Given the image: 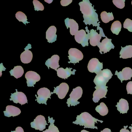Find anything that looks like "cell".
<instances>
[{"instance_id": "cell-11", "label": "cell", "mask_w": 132, "mask_h": 132, "mask_svg": "<svg viewBox=\"0 0 132 132\" xmlns=\"http://www.w3.org/2000/svg\"><path fill=\"white\" fill-rule=\"evenodd\" d=\"M54 89L53 92H51V94L56 93L60 99H64L67 95L69 90V86L65 82H62L59 86L54 87Z\"/></svg>"}, {"instance_id": "cell-16", "label": "cell", "mask_w": 132, "mask_h": 132, "mask_svg": "<svg viewBox=\"0 0 132 132\" xmlns=\"http://www.w3.org/2000/svg\"><path fill=\"white\" fill-rule=\"evenodd\" d=\"M31 48V45L29 44L24 48L25 51L21 54V61L24 64L30 63L33 59V54L29 49Z\"/></svg>"}, {"instance_id": "cell-19", "label": "cell", "mask_w": 132, "mask_h": 132, "mask_svg": "<svg viewBox=\"0 0 132 132\" xmlns=\"http://www.w3.org/2000/svg\"><path fill=\"white\" fill-rule=\"evenodd\" d=\"M60 60V57L57 55H54L52 56L50 59H48L45 62V65L47 66L48 69L49 68L52 69H54L57 71V69L58 68L60 65H59V61Z\"/></svg>"}, {"instance_id": "cell-7", "label": "cell", "mask_w": 132, "mask_h": 132, "mask_svg": "<svg viewBox=\"0 0 132 132\" xmlns=\"http://www.w3.org/2000/svg\"><path fill=\"white\" fill-rule=\"evenodd\" d=\"M69 59L70 61L69 63H79V61H81L83 58V55L82 52L76 48H71L68 52Z\"/></svg>"}, {"instance_id": "cell-29", "label": "cell", "mask_w": 132, "mask_h": 132, "mask_svg": "<svg viewBox=\"0 0 132 132\" xmlns=\"http://www.w3.org/2000/svg\"><path fill=\"white\" fill-rule=\"evenodd\" d=\"M48 120L50 123L48 129H46L45 131H43V132H59L58 128L54 124L55 120L53 119V117L50 118V116H48Z\"/></svg>"}, {"instance_id": "cell-21", "label": "cell", "mask_w": 132, "mask_h": 132, "mask_svg": "<svg viewBox=\"0 0 132 132\" xmlns=\"http://www.w3.org/2000/svg\"><path fill=\"white\" fill-rule=\"evenodd\" d=\"M57 28L54 26L50 27L46 32V38L49 43H53L57 40Z\"/></svg>"}, {"instance_id": "cell-2", "label": "cell", "mask_w": 132, "mask_h": 132, "mask_svg": "<svg viewBox=\"0 0 132 132\" xmlns=\"http://www.w3.org/2000/svg\"><path fill=\"white\" fill-rule=\"evenodd\" d=\"M100 122L102 123L103 121L99 120L93 117L91 114L87 112L82 113L80 115L77 116L76 120L73 122V123L84 126V128L98 129V127L95 126V123Z\"/></svg>"}, {"instance_id": "cell-15", "label": "cell", "mask_w": 132, "mask_h": 132, "mask_svg": "<svg viewBox=\"0 0 132 132\" xmlns=\"http://www.w3.org/2000/svg\"><path fill=\"white\" fill-rule=\"evenodd\" d=\"M115 75L117 76L121 82L124 80H130L132 77V69L129 67H126L122 69V71L118 72L117 71H116Z\"/></svg>"}, {"instance_id": "cell-39", "label": "cell", "mask_w": 132, "mask_h": 132, "mask_svg": "<svg viewBox=\"0 0 132 132\" xmlns=\"http://www.w3.org/2000/svg\"><path fill=\"white\" fill-rule=\"evenodd\" d=\"M45 1L47 2L48 4H51L53 1Z\"/></svg>"}, {"instance_id": "cell-42", "label": "cell", "mask_w": 132, "mask_h": 132, "mask_svg": "<svg viewBox=\"0 0 132 132\" xmlns=\"http://www.w3.org/2000/svg\"><path fill=\"white\" fill-rule=\"evenodd\" d=\"M131 4H132V2H131Z\"/></svg>"}, {"instance_id": "cell-25", "label": "cell", "mask_w": 132, "mask_h": 132, "mask_svg": "<svg viewBox=\"0 0 132 132\" xmlns=\"http://www.w3.org/2000/svg\"><path fill=\"white\" fill-rule=\"evenodd\" d=\"M11 75L14 76L16 78L18 79L21 77L24 73L23 67L21 66H16L10 72Z\"/></svg>"}, {"instance_id": "cell-6", "label": "cell", "mask_w": 132, "mask_h": 132, "mask_svg": "<svg viewBox=\"0 0 132 132\" xmlns=\"http://www.w3.org/2000/svg\"><path fill=\"white\" fill-rule=\"evenodd\" d=\"M38 96L37 97V101L39 104H45L47 105L48 99H51V92L46 88H41L37 92Z\"/></svg>"}, {"instance_id": "cell-1", "label": "cell", "mask_w": 132, "mask_h": 132, "mask_svg": "<svg viewBox=\"0 0 132 132\" xmlns=\"http://www.w3.org/2000/svg\"><path fill=\"white\" fill-rule=\"evenodd\" d=\"M80 6V11L83 14V22L85 25H93V27H97V30H99L100 27L98 14L96 13V10L94 8V6L90 3L89 0H83L82 2L79 3Z\"/></svg>"}, {"instance_id": "cell-26", "label": "cell", "mask_w": 132, "mask_h": 132, "mask_svg": "<svg viewBox=\"0 0 132 132\" xmlns=\"http://www.w3.org/2000/svg\"><path fill=\"white\" fill-rule=\"evenodd\" d=\"M100 17L103 22L105 23H109L114 20L112 13H107L106 11H103L100 14Z\"/></svg>"}, {"instance_id": "cell-8", "label": "cell", "mask_w": 132, "mask_h": 132, "mask_svg": "<svg viewBox=\"0 0 132 132\" xmlns=\"http://www.w3.org/2000/svg\"><path fill=\"white\" fill-rule=\"evenodd\" d=\"M103 68V63L100 62L98 59H92L89 62L88 69L89 72L95 73L98 75L102 71V69Z\"/></svg>"}, {"instance_id": "cell-33", "label": "cell", "mask_w": 132, "mask_h": 132, "mask_svg": "<svg viewBox=\"0 0 132 132\" xmlns=\"http://www.w3.org/2000/svg\"><path fill=\"white\" fill-rule=\"evenodd\" d=\"M112 2L114 5L119 9H123L125 7V0H113Z\"/></svg>"}, {"instance_id": "cell-9", "label": "cell", "mask_w": 132, "mask_h": 132, "mask_svg": "<svg viewBox=\"0 0 132 132\" xmlns=\"http://www.w3.org/2000/svg\"><path fill=\"white\" fill-rule=\"evenodd\" d=\"M32 128L36 130L42 131L46 128V126L48 125L45 120V117L42 115H39L36 117L34 122L30 123Z\"/></svg>"}, {"instance_id": "cell-3", "label": "cell", "mask_w": 132, "mask_h": 132, "mask_svg": "<svg viewBox=\"0 0 132 132\" xmlns=\"http://www.w3.org/2000/svg\"><path fill=\"white\" fill-rule=\"evenodd\" d=\"M112 76L113 74L110 70L107 69H103L96 75L93 82L96 86H105Z\"/></svg>"}, {"instance_id": "cell-20", "label": "cell", "mask_w": 132, "mask_h": 132, "mask_svg": "<svg viewBox=\"0 0 132 132\" xmlns=\"http://www.w3.org/2000/svg\"><path fill=\"white\" fill-rule=\"evenodd\" d=\"M72 68H66L64 69L63 68H59L57 70V75L59 78L64 79H66L71 76V75H75V72L76 70L74 69L73 71H71Z\"/></svg>"}, {"instance_id": "cell-12", "label": "cell", "mask_w": 132, "mask_h": 132, "mask_svg": "<svg viewBox=\"0 0 132 132\" xmlns=\"http://www.w3.org/2000/svg\"><path fill=\"white\" fill-rule=\"evenodd\" d=\"M25 78L28 87H34L36 82L40 80V76L35 72L29 71L25 74Z\"/></svg>"}, {"instance_id": "cell-36", "label": "cell", "mask_w": 132, "mask_h": 132, "mask_svg": "<svg viewBox=\"0 0 132 132\" xmlns=\"http://www.w3.org/2000/svg\"><path fill=\"white\" fill-rule=\"evenodd\" d=\"M11 132H24L23 129L21 127H18L16 129V130L15 131H11Z\"/></svg>"}, {"instance_id": "cell-13", "label": "cell", "mask_w": 132, "mask_h": 132, "mask_svg": "<svg viewBox=\"0 0 132 132\" xmlns=\"http://www.w3.org/2000/svg\"><path fill=\"white\" fill-rule=\"evenodd\" d=\"M16 92L14 93H11L10 100L13 101L16 103H20L23 105L28 103L27 98L24 93L22 92H19L17 89Z\"/></svg>"}, {"instance_id": "cell-32", "label": "cell", "mask_w": 132, "mask_h": 132, "mask_svg": "<svg viewBox=\"0 0 132 132\" xmlns=\"http://www.w3.org/2000/svg\"><path fill=\"white\" fill-rule=\"evenodd\" d=\"M123 28L128 30L129 31L132 32V20L127 18L123 23Z\"/></svg>"}, {"instance_id": "cell-28", "label": "cell", "mask_w": 132, "mask_h": 132, "mask_svg": "<svg viewBox=\"0 0 132 132\" xmlns=\"http://www.w3.org/2000/svg\"><path fill=\"white\" fill-rule=\"evenodd\" d=\"M121 28L122 24L119 21H116L112 24L111 27V30L113 34L118 35L120 32L121 31Z\"/></svg>"}, {"instance_id": "cell-31", "label": "cell", "mask_w": 132, "mask_h": 132, "mask_svg": "<svg viewBox=\"0 0 132 132\" xmlns=\"http://www.w3.org/2000/svg\"><path fill=\"white\" fill-rule=\"evenodd\" d=\"M33 4L34 6V9L35 11H42L44 10V7L42 3L37 0L33 1Z\"/></svg>"}, {"instance_id": "cell-23", "label": "cell", "mask_w": 132, "mask_h": 132, "mask_svg": "<svg viewBox=\"0 0 132 132\" xmlns=\"http://www.w3.org/2000/svg\"><path fill=\"white\" fill-rule=\"evenodd\" d=\"M117 107V110L120 113L124 114L127 113L129 109V103L128 102L124 99L121 98L120 100L117 105L116 106Z\"/></svg>"}, {"instance_id": "cell-40", "label": "cell", "mask_w": 132, "mask_h": 132, "mask_svg": "<svg viewBox=\"0 0 132 132\" xmlns=\"http://www.w3.org/2000/svg\"><path fill=\"white\" fill-rule=\"evenodd\" d=\"M81 132H89V131H87V130H82L81 131Z\"/></svg>"}, {"instance_id": "cell-22", "label": "cell", "mask_w": 132, "mask_h": 132, "mask_svg": "<svg viewBox=\"0 0 132 132\" xmlns=\"http://www.w3.org/2000/svg\"><path fill=\"white\" fill-rule=\"evenodd\" d=\"M4 116L7 117H15L20 114L21 111L19 108L13 105H7L5 111H4Z\"/></svg>"}, {"instance_id": "cell-18", "label": "cell", "mask_w": 132, "mask_h": 132, "mask_svg": "<svg viewBox=\"0 0 132 132\" xmlns=\"http://www.w3.org/2000/svg\"><path fill=\"white\" fill-rule=\"evenodd\" d=\"M96 30L92 29L89 32V43L93 46H98L100 44V41L103 37L102 35L96 32Z\"/></svg>"}, {"instance_id": "cell-4", "label": "cell", "mask_w": 132, "mask_h": 132, "mask_svg": "<svg viewBox=\"0 0 132 132\" xmlns=\"http://www.w3.org/2000/svg\"><path fill=\"white\" fill-rule=\"evenodd\" d=\"M82 95V88L80 86L73 89L69 95L70 98L67 100V104L68 106L70 107V106H75L79 104L80 102L78 101V100L81 97Z\"/></svg>"}, {"instance_id": "cell-41", "label": "cell", "mask_w": 132, "mask_h": 132, "mask_svg": "<svg viewBox=\"0 0 132 132\" xmlns=\"http://www.w3.org/2000/svg\"><path fill=\"white\" fill-rule=\"evenodd\" d=\"M129 128L130 129V130H131V131H130V132H132V124H131V126H130L129 127Z\"/></svg>"}, {"instance_id": "cell-27", "label": "cell", "mask_w": 132, "mask_h": 132, "mask_svg": "<svg viewBox=\"0 0 132 132\" xmlns=\"http://www.w3.org/2000/svg\"><path fill=\"white\" fill-rule=\"evenodd\" d=\"M96 111L101 116H104L108 114L109 109L105 103H101L99 105L97 106L95 109Z\"/></svg>"}, {"instance_id": "cell-37", "label": "cell", "mask_w": 132, "mask_h": 132, "mask_svg": "<svg viewBox=\"0 0 132 132\" xmlns=\"http://www.w3.org/2000/svg\"><path fill=\"white\" fill-rule=\"evenodd\" d=\"M127 127H128L127 126H124V128L121 129L120 130V132H130L129 130L126 129Z\"/></svg>"}, {"instance_id": "cell-5", "label": "cell", "mask_w": 132, "mask_h": 132, "mask_svg": "<svg viewBox=\"0 0 132 132\" xmlns=\"http://www.w3.org/2000/svg\"><path fill=\"white\" fill-rule=\"evenodd\" d=\"M86 30H81L78 31L75 35V40L77 43L81 44L83 47L89 45L88 40H89V31L86 26L85 28Z\"/></svg>"}, {"instance_id": "cell-14", "label": "cell", "mask_w": 132, "mask_h": 132, "mask_svg": "<svg viewBox=\"0 0 132 132\" xmlns=\"http://www.w3.org/2000/svg\"><path fill=\"white\" fill-rule=\"evenodd\" d=\"M100 49V54H103L109 52L112 48H114L115 46L112 43V39H109L108 38L103 39L102 42L98 45Z\"/></svg>"}, {"instance_id": "cell-38", "label": "cell", "mask_w": 132, "mask_h": 132, "mask_svg": "<svg viewBox=\"0 0 132 132\" xmlns=\"http://www.w3.org/2000/svg\"><path fill=\"white\" fill-rule=\"evenodd\" d=\"M101 132H111V130L110 129H109V128H105L103 130H102L101 131Z\"/></svg>"}, {"instance_id": "cell-30", "label": "cell", "mask_w": 132, "mask_h": 132, "mask_svg": "<svg viewBox=\"0 0 132 132\" xmlns=\"http://www.w3.org/2000/svg\"><path fill=\"white\" fill-rule=\"evenodd\" d=\"M16 18L20 22H22L26 25L27 23L30 22H28L27 18L25 14L21 11H18L16 14Z\"/></svg>"}, {"instance_id": "cell-10", "label": "cell", "mask_w": 132, "mask_h": 132, "mask_svg": "<svg viewBox=\"0 0 132 132\" xmlns=\"http://www.w3.org/2000/svg\"><path fill=\"white\" fill-rule=\"evenodd\" d=\"M108 86H102L95 87V91L93 93V100L95 103H97L99 101L100 99L106 98V95L107 94Z\"/></svg>"}, {"instance_id": "cell-17", "label": "cell", "mask_w": 132, "mask_h": 132, "mask_svg": "<svg viewBox=\"0 0 132 132\" xmlns=\"http://www.w3.org/2000/svg\"><path fill=\"white\" fill-rule=\"evenodd\" d=\"M65 23L67 29L70 28V34L72 36L75 35L79 31L78 23L73 19L67 18L65 20Z\"/></svg>"}, {"instance_id": "cell-35", "label": "cell", "mask_w": 132, "mask_h": 132, "mask_svg": "<svg viewBox=\"0 0 132 132\" xmlns=\"http://www.w3.org/2000/svg\"><path fill=\"white\" fill-rule=\"evenodd\" d=\"M72 2V0H62L61 1V4L62 6H67Z\"/></svg>"}, {"instance_id": "cell-24", "label": "cell", "mask_w": 132, "mask_h": 132, "mask_svg": "<svg viewBox=\"0 0 132 132\" xmlns=\"http://www.w3.org/2000/svg\"><path fill=\"white\" fill-rule=\"evenodd\" d=\"M120 58L127 59L132 57V45H127L124 47H121L120 52Z\"/></svg>"}, {"instance_id": "cell-34", "label": "cell", "mask_w": 132, "mask_h": 132, "mask_svg": "<svg viewBox=\"0 0 132 132\" xmlns=\"http://www.w3.org/2000/svg\"><path fill=\"white\" fill-rule=\"evenodd\" d=\"M126 90L127 94H132V81H129L126 86Z\"/></svg>"}]
</instances>
